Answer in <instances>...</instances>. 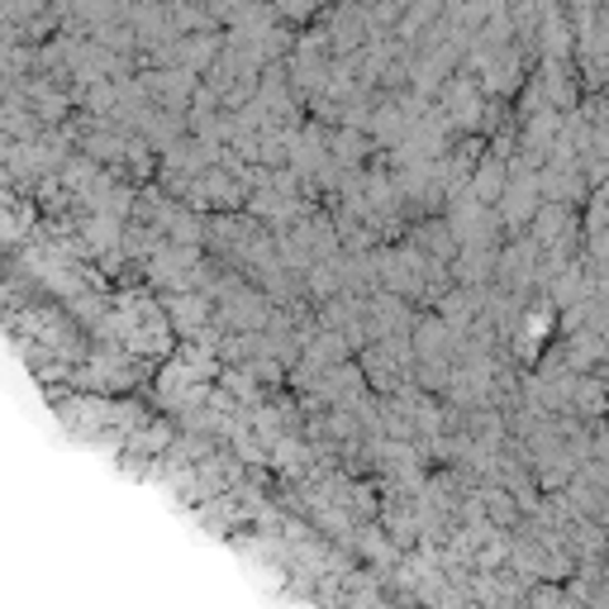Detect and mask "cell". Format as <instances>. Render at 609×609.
Masks as SVG:
<instances>
[{
	"label": "cell",
	"mask_w": 609,
	"mask_h": 609,
	"mask_svg": "<svg viewBox=\"0 0 609 609\" xmlns=\"http://www.w3.org/2000/svg\"><path fill=\"white\" fill-rule=\"evenodd\" d=\"M277 6H281V0H277Z\"/></svg>",
	"instance_id": "1"
}]
</instances>
